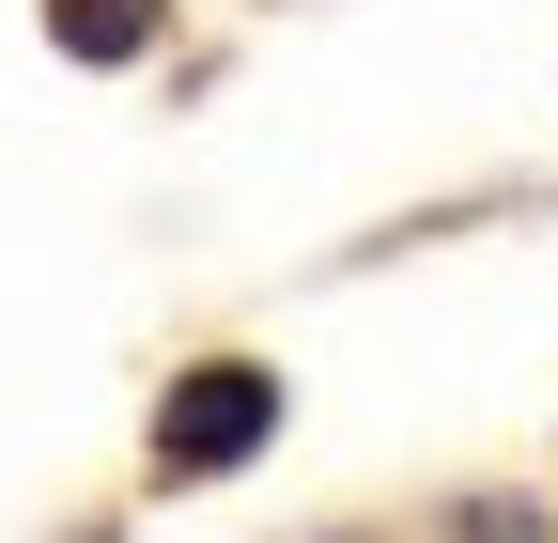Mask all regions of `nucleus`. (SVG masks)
<instances>
[{
  "instance_id": "nucleus-1",
  "label": "nucleus",
  "mask_w": 558,
  "mask_h": 543,
  "mask_svg": "<svg viewBox=\"0 0 558 543\" xmlns=\"http://www.w3.org/2000/svg\"><path fill=\"white\" fill-rule=\"evenodd\" d=\"M264 435H279V373H248V358H202V373L156 403V482H233Z\"/></svg>"
},
{
  "instance_id": "nucleus-2",
  "label": "nucleus",
  "mask_w": 558,
  "mask_h": 543,
  "mask_svg": "<svg viewBox=\"0 0 558 543\" xmlns=\"http://www.w3.org/2000/svg\"><path fill=\"white\" fill-rule=\"evenodd\" d=\"M156 16H171V0H47V32L78 47V62H140V47H156Z\"/></svg>"
}]
</instances>
